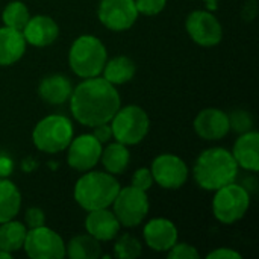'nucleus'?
<instances>
[{
    "label": "nucleus",
    "mask_w": 259,
    "mask_h": 259,
    "mask_svg": "<svg viewBox=\"0 0 259 259\" xmlns=\"http://www.w3.org/2000/svg\"><path fill=\"white\" fill-rule=\"evenodd\" d=\"M121 105L120 94L112 83L103 77H88L70 96L73 117L83 126L94 127L109 123Z\"/></svg>",
    "instance_id": "nucleus-1"
},
{
    "label": "nucleus",
    "mask_w": 259,
    "mask_h": 259,
    "mask_svg": "<svg viewBox=\"0 0 259 259\" xmlns=\"http://www.w3.org/2000/svg\"><path fill=\"white\" fill-rule=\"evenodd\" d=\"M238 164L232 153L222 147L206 149L202 152L194 165V179L203 190L215 191L228 184L235 182Z\"/></svg>",
    "instance_id": "nucleus-2"
},
{
    "label": "nucleus",
    "mask_w": 259,
    "mask_h": 259,
    "mask_svg": "<svg viewBox=\"0 0 259 259\" xmlns=\"http://www.w3.org/2000/svg\"><path fill=\"white\" fill-rule=\"evenodd\" d=\"M120 190L118 181L111 173L90 171L74 185V200L87 211L108 208Z\"/></svg>",
    "instance_id": "nucleus-3"
},
{
    "label": "nucleus",
    "mask_w": 259,
    "mask_h": 259,
    "mask_svg": "<svg viewBox=\"0 0 259 259\" xmlns=\"http://www.w3.org/2000/svg\"><path fill=\"white\" fill-rule=\"evenodd\" d=\"M68 62L74 74L88 79L102 74L106 64V47L93 35H82L70 47Z\"/></svg>",
    "instance_id": "nucleus-4"
},
{
    "label": "nucleus",
    "mask_w": 259,
    "mask_h": 259,
    "mask_svg": "<svg viewBox=\"0 0 259 259\" xmlns=\"http://www.w3.org/2000/svg\"><path fill=\"white\" fill-rule=\"evenodd\" d=\"M33 144L46 153H59L73 140V124L64 115H47L36 123L32 134Z\"/></svg>",
    "instance_id": "nucleus-5"
},
{
    "label": "nucleus",
    "mask_w": 259,
    "mask_h": 259,
    "mask_svg": "<svg viewBox=\"0 0 259 259\" xmlns=\"http://www.w3.org/2000/svg\"><path fill=\"white\" fill-rule=\"evenodd\" d=\"M109 123L112 129V137L124 146L141 143L150 129L149 115L143 108L137 105L118 108Z\"/></svg>",
    "instance_id": "nucleus-6"
},
{
    "label": "nucleus",
    "mask_w": 259,
    "mask_h": 259,
    "mask_svg": "<svg viewBox=\"0 0 259 259\" xmlns=\"http://www.w3.org/2000/svg\"><path fill=\"white\" fill-rule=\"evenodd\" d=\"M249 206L250 194L243 185L232 182L215 190L212 211L219 222L225 225H232L246 215Z\"/></svg>",
    "instance_id": "nucleus-7"
},
{
    "label": "nucleus",
    "mask_w": 259,
    "mask_h": 259,
    "mask_svg": "<svg viewBox=\"0 0 259 259\" xmlns=\"http://www.w3.org/2000/svg\"><path fill=\"white\" fill-rule=\"evenodd\" d=\"M114 214L121 226L134 228L143 223L149 212V199L146 191L135 187L120 188L114 202Z\"/></svg>",
    "instance_id": "nucleus-8"
},
{
    "label": "nucleus",
    "mask_w": 259,
    "mask_h": 259,
    "mask_svg": "<svg viewBox=\"0 0 259 259\" xmlns=\"http://www.w3.org/2000/svg\"><path fill=\"white\" fill-rule=\"evenodd\" d=\"M23 249L32 259H61L65 256L64 240L46 226L29 229Z\"/></svg>",
    "instance_id": "nucleus-9"
},
{
    "label": "nucleus",
    "mask_w": 259,
    "mask_h": 259,
    "mask_svg": "<svg viewBox=\"0 0 259 259\" xmlns=\"http://www.w3.org/2000/svg\"><path fill=\"white\" fill-rule=\"evenodd\" d=\"M97 14L102 24L115 32L131 29L138 18L134 0H102Z\"/></svg>",
    "instance_id": "nucleus-10"
},
{
    "label": "nucleus",
    "mask_w": 259,
    "mask_h": 259,
    "mask_svg": "<svg viewBox=\"0 0 259 259\" xmlns=\"http://www.w3.org/2000/svg\"><path fill=\"white\" fill-rule=\"evenodd\" d=\"M153 182L161 185L165 190H178L188 179L187 164L176 155H159L152 164Z\"/></svg>",
    "instance_id": "nucleus-11"
},
{
    "label": "nucleus",
    "mask_w": 259,
    "mask_h": 259,
    "mask_svg": "<svg viewBox=\"0 0 259 259\" xmlns=\"http://www.w3.org/2000/svg\"><path fill=\"white\" fill-rule=\"evenodd\" d=\"M187 32L194 42L203 47L217 46L223 38L220 21L208 11H194L187 18Z\"/></svg>",
    "instance_id": "nucleus-12"
},
{
    "label": "nucleus",
    "mask_w": 259,
    "mask_h": 259,
    "mask_svg": "<svg viewBox=\"0 0 259 259\" xmlns=\"http://www.w3.org/2000/svg\"><path fill=\"white\" fill-rule=\"evenodd\" d=\"M102 156V143L91 134L73 138L68 144V165L77 171H90Z\"/></svg>",
    "instance_id": "nucleus-13"
},
{
    "label": "nucleus",
    "mask_w": 259,
    "mask_h": 259,
    "mask_svg": "<svg viewBox=\"0 0 259 259\" xmlns=\"http://www.w3.org/2000/svg\"><path fill=\"white\" fill-rule=\"evenodd\" d=\"M193 126H194L196 134L200 138L208 140V141L222 140L231 131L228 114L215 108H208V109L200 111L197 117L194 118Z\"/></svg>",
    "instance_id": "nucleus-14"
},
{
    "label": "nucleus",
    "mask_w": 259,
    "mask_h": 259,
    "mask_svg": "<svg viewBox=\"0 0 259 259\" xmlns=\"http://www.w3.org/2000/svg\"><path fill=\"white\" fill-rule=\"evenodd\" d=\"M144 240L156 252H168L178 243V229L167 219H153L144 226Z\"/></svg>",
    "instance_id": "nucleus-15"
},
{
    "label": "nucleus",
    "mask_w": 259,
    "mask_h": 259,
    "mask_svg": "<svg viewBox=\"0 0 259 259\" xmlns=\"http://www.w3.org/2000/svg\"><path fill=\"white\" fill-rule=\"evenodd\" d=\"M21 32L27 44L35 47H46L56 41L59 27L53 18L47 15H35L29 18Z\"/></svg>",
    "instance_id": "nucleus-16"
},
{
    "label": "nucleus",
    "mask_w": 259,
    "mask_h": 259,
    "mask_svg": "<svg viewBox=\"0 0 259 259\" xmlns=\"http://www.w3.org/2000/svg\"><path fill=\"white\" fill-rule=\"evenodd\" d=\"M120 222L115 214L108 208L93 209L85 219L87 232L99 241H111L117 237L120 231Z\"/></svg>",
    "instance_id": "nucleus-17"
},
{
    "label": "nucleus",
    "mask_w": 259,
    "mask_h": 259,
    "mask_svg": "<svg viewBox=\"0 0 259 259\" xmlns=\"http://www.w3.org/2000/svg\"><path fill=\"white\" fill-rule=\"evenodd\" d=\"M235 158L238 167L256 173L259 170V134L249 131L241 134L235 141L234 150L231 152Z\"/></svg>",
    "instance_id": "nucleus-18"
},
{
    "label": "nucleus",
    "mask_w": 259,
    "mask_h": 259,
    "mask_svg": "<svg viewBox=\"0 0 259 259\" xmlns=\"http://www.w3.org/2000/svg\"><path fill=\"white\" fill-rule=\"evenodd\" d=\"M26 44L21 30L8 26L0 27V67L12 65L20 61L26 52Z\"/></svg>",
    "instance_id": "nucleus-19"
},
{
    "label": "nucleus",
    "mask_w": 259,
    "mask_h": 259,
    "mask_svg": "<svg viewBox=\"0 0 259 259\" xmlns=\"http://www.w3.org/2000/svg\"><path fill=\"white\" fill-rule=\"evenodd\" d=\"M73 87L71 82L62 74H50L46 76L38 87L39 97L49 105H62L71 96Z\"/></svg>",
    "instance_id": "nucleus-20"
},
{
    "label": "nucleus",
    "mask_w": 259,
    "mask_h": 259,
    "mask_svg": "<svg viewBox=\"0 0 259 259\" xmlns=\"http://www.w3.org/2000/svg\"><path fill=\"white\" fill-rule=\"evenodd\" d=\"M21 206V194L14 182L0 178V223L17 217Z\"/></svg>",
    "instance_id": "nucleus-21"
},
{
    "label": "nucleus",
    "mask_w": 259,
    "mask_h": 259,
    "mask_svg": "<svg viewBox=\"0 0 259 259\" xmlns=\"http://www.w3.org/2000/svg\"><path fill=\"white\" fill-rule=\"evenodd\" d=\"M137 67L135 62L127 56H117L105 64L103 67V79H106L112 85H123L129 82L135 76Z\"/></svg>",
    "instance_id": "nucleus-22"
},
{
    "label": "nucleus",
    "mask_w": 259,
    "mask_h": 259,
    "mask_svg": "<svg viewBox=\"0 0 259 259\" xmlns=\"http://www.w3.org/2000/svg\"><path fill=\"white\" fill-rule=\"evenodd\" d=\"M103 167L106 168L108 173L111 175H121L131 161V153L127 147L121 143H111L106 149H102V156H100Z\"/></svg>",
    "instance_id": "nucleus-23"
},
{
    "label": "nucleus",
    "mask_w": 259,
    "mask_h": 259,
    "mask_svg": "<svg viewBox=\"0 0 259 259\" xmlns=\"http://www.w3.org/2000/svg\"><path fill=\"white\" fill-rule=\"evenodd\" d=\"M26 234H27L26 225L15 222L14 219L0 223V250H6L12 253L23 249Z\"/></svg>",
    "instance_id": "nucleus-24"
},
{
    "label": "nucleus",
    "mask_w": 259,
    "mask_h": 259,
    "mask_svg": "<svg viewBox=\"0 0 259 259\" xmlns=\"http://www.w3.org/2000/svg\"><path fill=\"white\" fill-rule=\"evenodd\" d=\"M67 255L71 259H97L102 255L100 241L87 235H76L67 246Z\"/></svg>",
    "instance_id": "nucleus-25"
},
{
    "label": "nucleus",
    "mask_w": 259,
    "mask_h": 259,
    "mask_svg": "<svg viewBox=\"0 0 259 259\" xmlns=\"http://www.w3.org/2000/svg\"><path fill=\"white\" fill-rule=\"evenodd\" d=\"M29 18H30L29 9L23 2H11L9 5H6L2 14V20L5 26L17 30H23Z\"/></svg>",
    "instance_id": "nucleus-26"
},
{
    "label": "nucleus",
    "mask_w": 259,
    "mask_h": 259,
    "mask_svg": "<svg viewBox=\"0 0 259 259\" xmlns=\"http://www.w3.org/2000/svg\"><path fill=\"white\" fill-rule=\"evenodd\" d=\"M114 250L120 259H135L141 255V243L134 235L124 234L117 240Z\"/></svg>",
    "instance_id": "nucleus-27"
},
{
    "label": "nucleus",
    "mask_w": 259,
    "mask_h": 259,
    "mask_svg": "<svg viewBox=\"0 0 259 259\" xmlns=\"http://www.w3.org/2000/svg\"><path fill=\"white\" fill-rule=\"evenodd\" d=\"M228 117H229V127L237 134L249 132L253 127V117L250 112L244 109H235Z\"/></svg>",
    "instance_id": "nucleus-28"
},
{
    "label": "nucleus",
    "mask_w": 259,
    "mask_h": 259,
    "mask_svg": "<svg viewBox=\"0 0 259 259\" xmlns=\"http://www.w3.org/2000/svg\"><path fill=\"white\" fill-rule=\"evenodd\" d=\"M134 2L138 14H144V15H156L167 5V0H134Z\"/></svg>",
    "instance_id": "nucleus-29"
},
{
    "label": "nucleus",
    "mask_w": 259,
    "mask_h": 259,
    "mask_svg": "<svg viewBox=\"0 0 259 259\" xmlns=\"http://www.w3.org/2000/svg\"><path fill=\"white\" fill-rule=\"evenodd\" d=\"M168 258L170 259H199L200 255L196 250V247L181 243V244H175L170 250H168Z\"/></svg>",
    "instance_id": "nucleus-30"
},
{
    "label": "nucleus",
    "mask_w": 259,
    "mask_h": 259,
    "mask_svg": "<svg viewBox=\"0 0 259 259\" xmlns=\"http://www.w3.org/2000/svg\"><path fill=\"white\" fill-rule=\"evenodd\" d=\"M153 185V176L149 168H138L132 176V187L147 193Z\"/></svg>",
    "instance_id": "nucleus-31"
},
{
    "label": "nucleus",
    "mask_w": 259,
    "mask_h": 259,
    "mask_svg": "<svg viewBox=\"0 0 259 259\" xmlns=\"http://www.w3.org/2000/svg\"><path fill=\"white\" fill-rule=\"evenodd\" d=\"M24 223H26V228L29 229H33V228H39V226H44L46 223V214L41 208H29L24 214Z\"/></svg>",
    "instance_id": "nucleus-32"
},
{
    "label": "nucleus",
    "mask_w": 259,
    "mask_h": 259,
    "mask_svg": "<svg viewBox=\"0 0 259 259\" xmlns=\"http://www.w3.org/2000/svg\"><path fill=\"white\" fill-rule=\"evenodd\" d=\"M93 135H94L96 140L100 141L102 144H103V143H108V141L112 138L111 124H109V123H102V124L94 126V127H93Z\"/></svg>",
    "instance_id": "nucleus-33"
},
{
    "label": "nucleus",
    "mask_w": 259,
    "mask_h": 259,
    "mask_svg": "<svg viewBox=\"0 0 259 259\" xmlns=\"http://www.w3.org/2000/svg\"><path fill=\"white\" fill-rule=\"evenodd\" d=\"M208 259H241V255L232 249H215L211 253H208Z\"/></svg>",
    "instance_id": "nucleus-34"
},
{
    "label": "nucleus",
    "mask_w": 259,
    "mask_h": 259,
    "mask_svg": "<svg viewBox=\"0 0 259 259\" xmlns=\"http://www.w3.org/2000/svg\"><path fill=\"white\" fill-rule=\"evenodd\" d=\"M12 171V161L6 155H0V178H8Z\"/></svg>",
    "instance_id": "nucleus-35"
},
{
    "label": "nucleus",
    "mask_w": 259,
    "mask_h": 259,
    "mask_svg": "<svg viewBox=\"0 0 259 259\" xmlns=\"http://www.w3.org/2000/svg\"><path fill=\"white\" fill-rule=\"evenodd\" d=\"M255 12H256L255 0H250V2H249V3H246V6H244V12H243L244 20H252V18L255 17Z\"/></svg>",
    "instance_id": "nucleus-36"
},
{
    "label": "nucleus",
    "mask_w": 259,
    "mask_h": 259,
    "mask_svg": "<svg viewBox=\"0 0 259 259\" xmlns=\"http://www.w3.org/2000/svg\"><path fill=\"white\" fill-rule=\"evenodd\" d=\"M205 2H217V0H205Z\"/></svg>",
    "instance_id": "nucleus-37"
}]
</instances>
